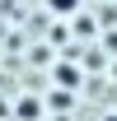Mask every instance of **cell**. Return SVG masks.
Returning a JSON list of instances; mask_svg holds the SVG:
<instances>
[{
  "mask_svg": "<svg viewBox=\"0 0 117 121\" xmlns=\"http://www.w3.org/2000/svg\"><path fill=\"white\" fill-rule=\"evenodd\" d=\"M47 5H52L56 14H70V9H75V5H80V0H47Z\"/></svg>",
  "mask_w": 117,
  "mask_h": 121,
  "instance_id": "cell-1",
  "label": "cell"
}]
</instances>
